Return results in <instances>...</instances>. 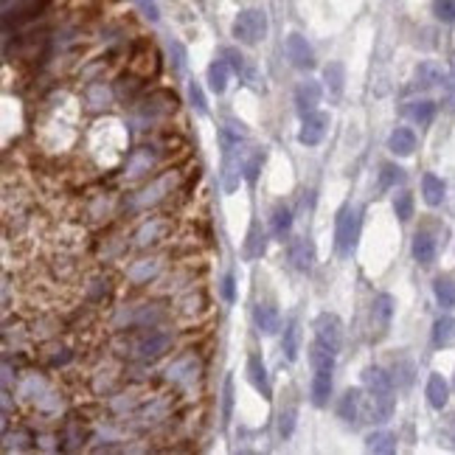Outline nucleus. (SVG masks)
<instances>
[{"label":"nucleus","instance_id":"21","mask_svg":"<svg viewBox=\"0 0 455 455\" xmlns=\"http://www.w3.org/2000/svg\"><path fill=\"white\" fill-rule=\"evenodd\" d=\"M264 250H267V236H264V230L256 225H250V233H247V242H244V258L247 261H256V258H261L264 256Z\"/></svg>","mask_w":455,"mask_h":455},{"label":"nucleus","instance_id":"42","mask_svg":"<svg viewBox=\"0 0 455 455\" xmlns=\"http://www.w3.org/2000/svg\"><path fill=\"white\" fill-rule=\"evenodd\" d=\"M138 6H141V11L147 14V20H152V23H158V20H161V8H158V3H155V0H138Z\"/></svg>","mask_w":455,"mask_h":455},{"label":"nucleus","instance_id":"6","mask_svg":"<svg viewBox=\"0 0 455 455\" xmlns=\"http://www.w3.org/2000/svg\"><path fill=\"white\" fill-rule=\"evenodd\" d=\"M337 413H340V419L349 422L351 428L360 425V422L366 419V397H363V391H360V388L346 391V397H343L340 405H337Z\"/></svg>","mask_w":455,"mask_h":455},{"label":"nucleus","instance_id":"34","mask_svg":"<svg viewBox=\"0 0 455 455\" xmlns=\"http://www.w3.org/2000/svg\"><path fill=\"white\" fill-rule=\"evenodd\" d=\"M394 211H397V217H399L402 223H408V220L413 217V197H411L408 192L397 194V200H394Z\"/></svg>","mask_w":455,"mask_h":455},{"label":"nucleus","instance_id":"43","mask_svg":"<svg viewBox=\"0 0 455 455\" xmlns=\"http://www.w3.org/2000/svg\"><path fill=\"white\" fill-rule=\"evenodd\" d=\"M225 56H228V62H230V68H233L236 73H242V68H244V59H242V54H236V51L225 48Z\"/></svg>","mask_w":455,"mask_h":455},{"label":"nucleus","instance_id":"33","mask_svg":"<svg viewBox=\"0 0 455 455\" xmlns=\"http://www.w3.org/2000/svg\"><path fill=\"white\" fill-rule=\"evenodd\" d=\"M189 101H192V107H194L200 116H206V113H208V99H206V93H203V85H200V82H189Z\"/></svg>","mask_w":455,"mask_h":455},{"label":"nucleus","instance_id":"27","mask_svg":"<svg viewBox=\"0 0 455 455\" xmlns=\"http://www.w3.org/2000/svg\"><path fill=\"white\" fill-rule=\"evenodd\" d=\"M366 447L371 450V453H394L397 450V436L394 433H388V430H374L368 439H366Z\"/></svg>","mask_w":455,"mask_h":455},{"label":"nucleus","instance_id":"40","mask_svg":"<svg viewBox=\"0 0 455 455\" xmlns=\"http://www.w3.org/2000/svg\"><path fill=\"white\" fill-rule=\"evenodd\" d=\"M220 292H223V298H225L228 304H233L236 301V281H233V275L228 273L225 278H223V284H220Z\"/></svg>","mask_w":455,"mask_h":455},{"label":"nucleus","instance_id":"38","mask_svg":"<svg viewBox=\"0 0 455 455\" xmlns=\"http://www.w3.org/2000/svg\"><path fill=\"white\" fill-rule=\"evenodd\" d=\"M433 14L442 23H455V0H436L433 3Z\"/></svg>","mask_w":455,"mask_h":455},{"label":"nucleus","instance_id":"9","mask_svg":"<svg viewBox=\"0 0 455 455\" xmlns=\"http://www.w3.org/2000/svg\"><path fill=\"white\" fill-rule=\"evenodd\" d=\"M289 261H292L295 270L309 273V270L315 267V244H312V239L298 236V239L289 244Z\"/></svg>","mask_w":455,"mask_h":455},{"label":"nucleus","instance_id":"36","mask_svg":"<svg viewBox=\"0 0 455 455\" xmlns=\"http://www.w3.org/2000/svg\"><path fill=\"white\" fill-rule=\"evenodd\" d=\"M169 183H172L169 177H163V180H158V183H155L152 189H147V192H144V194H141V197L135 200V206H147V203H155V200H161V197H163L161 192H166V189H169Z\"/></svg>","mask_w":455,"mask_h":455},{"label":"nucleus","instance_id":"16","mask_svg":"<svg viewBox=\"0 0 455 455\" xmlns=\"http://www.w3.org/2000/svg\"><path fill=\"white\" fill-rule=\"evenodd\" d=\"M253 320H256V329L261 335H275L278 326H281V315H278V309L273 304H258L253 309Z\"/></svg>","mask_w":455,"mask_h":455},{"label":"nucleus","instance_id":"37","mask_svg":"<svg viewBox=\"0 0 455 455\" xmlns=\"http://www.w3.org/2000/svg\"><path fill=\"white\" fill-rule=\"evenodd\" d=\"M230 416H233V377L228 374L223 385V425L230 422Z\"/></svg>","mask_w":455,"mask_h":455},{"label":"nucleus","instance_id":"14","mask_svg":"<svg viewBox=\"0 0 455 455\" xmlns=\"http://www.w3.org/2000/svg\"><path fill=\"white\" fill-rule=\"evenodd\" d=\"M388 149H391L397 158L413 155V149H416V132L408 130V127H397V130L391 132V138H388Z\"/></svg>","mask_w":455,"mask_h":455},{"label":"nucleus","instance_id":"2","mask_svg":"<svg viewBox=\"0 0 455 455\" xmlns=\"http://www.w3.org/2000/svg\"><path fill=\"white\" fill-rule=\"evenodd\" d=\"M360 225H363V211L354 206H346L337 217V228H335V239H337V253L340 256H351L360 239Z\"/></svg>","mask_w":455,"mask_h":455},{"label":"nucleus","instance_id":"35","mask_svg":"<svg viewBox=\"0 0 455 455\" xmlns=\"http://www.w3.org/2000/svg\"><path fill=\"white\" fill-rule=\"evenodd\" d=\"M419 79H422V85H442L444 82V73L433 65V62H425V65H419V73H416Z\"/></svg>","mask_w":455,"mask_h":455},{"label":"nucleus","instance_id":"3","mask_svg":"<svg viewBox=\"0 0 455 455\" xmlns=\"http://www.w3.org/2000/svg\"><path fill=\"white\" fill-rule=\"evenodd\" d=\"M312 326H315L318 343H323L326 349H332V351L337 354L340 346H343V323H340V318L332 315V312H320V315L315 318Z\"/></svg>","mask_w":455,"mask_h":455},{"label":"nucleus","instance_id":"32","mask_svg":"<svg viewBox=\"0 0 455 455\" xmlns=\"http://www.w3.org/2000/svg\"><path fill=\"white\" fill-rule=\"evenodd\" d=\"M399 183H405V169H399L397 163H385L382 172H380V186L382 189H394Z\"/></svg>","mask_w":455,"mask_h":455},{"label":"nucleus","instance_id":"17","mask_svg":"<svg viewBox=\"0 0 455 455\" xmlns=\"http://www.w3.org/2000/svg\"><path fill=\"white\" fill-rule=\"evenodd\" d=\"M447 399H450L447 380L442 374H430V380H428V402H430V408L442 411V408H447Z\"/></svg>","mask_w":455,"mask_h":455},{"label":"nucleus","instance_id":"11","mask_svg":"<svg viewBox=\"0 0 455 455\" xmlns=\"http://www.w3.org/2000/svg\"><path fill=\"white\" fill-rule=\"evenodd\" d=\"M318 101H320V85H318L315 79L301 82V85H298V90H295V107H298V113H301V116L315 113Z\"/></svg>","mask_w":455,"mask_h":455},{"label":"nucleus","instance_id":"10","mask_svg":"<svg viewBox=\"0 0 455 455\" xmlns=\"http://www.w3.org/2000/svg\"><path fill=\"white\" fill-rule=\"evenodd\" d=\"M247 377H250V385H253L264 399H273V388H270V377H267V368H264L261 354H250V357H247Z\"/></svg>","mask_w":455,"mask_h":455},{"label":"nucleus","instance_id":"15","mask_svg":"<svg viewBox=\"0 0 455 455\" xmlns=\"http://www.w3.org/2000/svg\"><path fill=\"white\" fill-rule=\"evenodd\" d=\"M413 258L419 261V264H433L436 261V253H439V244H436V239L428 233V230H419L416 236H413Z\"/></svg>","mask_w":455,"mask_h":455},{"label":"nucleus","instance_id":"7","mask_svg":"<svg viewBox=\"0 0 455 455\" xmlns=\"http://www.w3.org/2000/svg\"><path fill=\"white\" fill-rule=\"evenodd\" d=\"M391 318H394V298L388 292H382L371 304V329H377V337H382L388 332Z\"/></svg>","mask_w":455,"mask_h":455},{"label":"nucleus","instance_id":"30","mask_svg":"<svg viewBox=\"0 0 455 455\" xmlns=\"http://www.w3.org/2000/svg\"><path fill=\"white\" fill-rule=\"evenodd\" d=\"M261 166H264V152L261 149H256V152H250V158L242 163V172H244V180L253 186L256 180H258V172H261Z\"/></svg>","mask_w":455,"mask_h":455},{"label":"nucleus","instance_id":"1","mask_svg":"<svg viewBox=\"0 0 455 455\" xmlns=\"http://www.w3.org/2000/svg\"><path fill=\"white\" fill-rule=\"evenodd\" d=\"M233 37L242 45H256L267 37V14L261 8H244L233 20Z\"/></svg>","mask_w":455,"mask_h":455},{"label":"nucleus","instance_id":"29","mask_svg":"<svg viewBox=\"0 0 455 455\" xmlns=\"http://www.w3.org/2000/svg\"><path fill=\"white\" fill-rule=\"evenodd\" d=\"M309 363H312V368H315V371H320V368L335 371V351H332V349H326L323 343H315V346L309 349Z\"/></svg>","mask_w":455,"mask_h":455},{"label":"nucleus","instance_id":"13","mask_svg":"<svg viewBox=\"0 0 455 455\" xmlns=\"http://www.w3.org/2000/svg\"><path fill=\"white\" fill-rule=\"evenodd\" d=\"M309 397H312V405H315V408H326V405H329V397H332V371H329V368L315 371Z\"/></svg>","mask_w":455,"mask_h":455},{"label":"nucleus","instance_id":"20","mask_svg":"<svg viewBox=\"0 0 455 455\" xmlns=\"http://www.w3.org/2000/svg\"><path fill=\"white\" fill-rule=\"evenodd\" d=\"M433 346L436 349H450L455 346V318H439L433 323Z\"/></svg>","mask_w":455,"mask_h":455},{"label":"nucleus","instance_id":"19","mask_svg":"<svg viewBox=\"0 0 455 455\" xmlns=\"http://www.w3.org/2000/svg\"><path fill=\"white\" fill-rule=\"evenodd\" d=\"M405 116L411 118V121H416L419 127H428L433 118H436V104L430 101V99H419V101H411L408 107H405Z\"/></svg>","mask_w":455,"mask_h":455},{"label":"nucleus","instance_id":"39","mask_svg":"<svg viewBox=\"0 0 455 455\" xmlns=\"http://www.w3.org/2000/svg\"><path fill=\"white\" fill-rule=\"evenodd\" d=\"M292 430H295V408L284 411V413H281V419H278V433H281L284 439H289V436H292Z\"/></svg>","mask_w":455,"mask_h":455},{"label":"nucleus","instance_id":"5","mask_svg":"<svg viewBox=\"0 0 455 455\" xmlns=\"http://www.w3.org/2000/svg\"><path fill=\"white\" fill-rule=\"evenodd\" d=\"M326 130H329V116H326V113H309V116H304L298 141H301L304 147H318V144L323 141Z\"/></svg>","mask_w":455,"mask_h":455},{"label":"nucleus","instance_id":"24","mask_svg":"<svg viewBox=\"0 0 455 455\" xmlns=\"http://www.w3.org/2000/svg\"><path fill=\"white\" fill-rule=\"evenodd\" d=\"M323 79H326V87L332 93V99H340L343 93V82H346V68L340 62H329L323 68Z\"/></svg>","mask_w":455,"mask_h":455},{"label":"nucleus","instance_id":"41","mask_svg":"<svg viewBox=\"0 0 455 455\" xmlns=\"http://www.w3.org/2000/svg\"><path fill=\"white\" fill-rule=\"evenodd\" d=\"M155 270H158V261H152V264H149V261H144V264H138L130 275H132L135 281H144L147 275H155Z\"/></svg>","mask_w":455,"mask_h":455},{"label":"nucleus","instance_id":"18","mask_svg":"<svg viewBox=\"0 0 455 455\" xmlns=\"http://www.w3.org/2000/svg\"><path fill=\"white\" fill-rule=\"evenodd\" d=\"M422 194H425V203L428 206H442L444 203V194H447V186L439 175H425L422 177Z\"/></svg>","mask_w":455,"mask_h":455},{"label":"nucleus","instance_id":"22","mask_svg":"<svg viewBox=\"0 0 455 455\" xmlns=\"http://www.w3.org/2000/svg\"><path fill=\"white\" fill-rule=\"evenodd\" d=\"M228 79H230V62L228 59L211 62V68H208V85H211V90L217 96H223L228 90Z\"/></svg>","mask_w":455,"mask_h":455},{"label":"nucleus","instance_id":"23","mask_svg":"<svg viewBox=\"0 0 455 455\" xmlns=\"http://www.w3.org/2000/svg\"><path fill=\"white\" fill-rule=\"evenodd\" d=\"M363 382H366L368 391H374V394H394L391 374H385L382 368H366V371H363Z\"/></svg>","mask_w":455,"mask_h":455},{"label":"nucleus","instance_id":"28","mask_svg":"<svg viewBox=\"0 0 455 455\" xmlns=\"http://www.w3.org/2000/svg\"><path fill=\"white\" fill-rule=\"evenodd\" d=\"M289 230H292V211L287 206H275V211H273V236L284 242L289 236Z\"/></svg>","mask_w":455,"mask_h":455},{"label":"nucleus","instance_id":"4","mask_svg":"<svg viewBox=\"0 0 455 455\" xmlns=\"http://www.w3.org/2000/svg\"><path fill=\"white\" fill-rule=\"evenodd\" d=\"M284 51H287V59H289L295 68H301V70L315 68V51H312V45L306 42V37L289 34L287 42H284Z\"/></svg>","mask_w":455,"mask_h":455},{"label":"nucleus","instance_id":"12","mask_svg":"<svg viewBox=\"0 0 455 455\" xmlns=\"http://www.w3.org/2000/svg\"><path fill=\"white\" fill-rule=\"evenodd\" d=\"M169 380L172 382H177V385H192L194 380H197V374H200V363L194 360V357H180V360H175L172 366H169Z\"/></svg>","mask_w":455,"mask_h":455},{"label":"nucleus","instance_id":"25","mask_svg":"<svg viewBox=\"0 0 455 455\" xmlns=\"http://www.w3.org/2000/svg\"><path fill=\"white\" fill-rule=\"evenodd\" d=\"M298 340H301L298 318H289L287 326H284V340H281V349H284L287 360H298Z\"/></svg>","mask_w":455,"mask_h":455},{"label":"nucleus","instance_id":"8","mask_svg":"<svg viewBox=\"0 0 455 455\" xmlns=\"http://www.w3.org/2000/svg\"><path fill=\"white\" fill-rule=\"evenodd\" d=\"M169 343H172V335H169V332H149L147 337L138 340L135 354H138L141 360H155V357H161V354L169 349Z\"/></svg>","mask_w":455,"mask_h":455},{"label":"nucleus","instance_id":"31","mask_svg":"<svg viewBox=\"0 0 455 455\" xmlns=\"http://www.w3.org/2000/svg\"><path fill=\"white\" fill-rule=\"evenodd\" d=\"M186 59H189L186 45L180 39H169V62H172V70L175 73H183L186 70Z\"/></svg>","mask_w":455,"mask_h":455},{"label":"nucleus","instance_id":"26","mask_svg":"<svg viewBox=\"0 0 455 455\" xmlns=\"http://www.w3.org/2000/svg\"><path fill=\"white\" fill-rule=\"evenodd\" d=\"M433 292H436L439 306H444V309H455V281L453 278L439 275V278L433 281Z\"/></svg>","mask_w":455,"mask_h":455}]
</instances>
